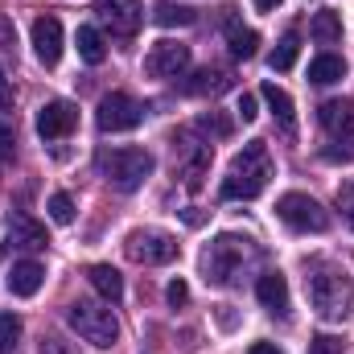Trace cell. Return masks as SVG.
<instances>
[{
	"label": "cell",
	"mask_w": 354,
	"mask_h": 354,
	"mask_svg": "<svg viewBox=\"0 0 354 354\" xmlns=\"http://www.w3.org/2000/svg\"><path fill=\"white\" fill-rule=\"evenodd\" d=\"M260 95H264V103L272 107V115H276L280 132H284V136H297V115H292V99H288V91L276 87V83H264Z\"/></svg>",
	"instance_id": "17"
},
{
	"label": "cell",
	"mask_w": 354,
	"mask_h": 354,
	"mask_svg": "<svg viewBox=\"0 0 354 354\" xmlns=\"http://www.w3.org/2000/svg\"><path fill=\"white\" fill-rule=\"evenodd\" d=\"M17 46V25L8 12H0V50H12Z\"/></svg>",
	"instance_id": "33"
},
{
	"label": "cell",
	"mask_w": 354,
	"mask_h": 354,
	"mask_svg": "<svg viewBox=\"0 0 354 354\" xmlns=\"http://www.w3.org/2000/svg\"><path fill=\"white\" fill-rule=\"evenodd\" d=\"M252 4H256V8H260V12H272V8H276V4H280V0H252Z\"/></svg>",
	"instance_id": "36"
},
{
	"label": "cell",
	"mask_w": 354,
	"mask_h": 354,
	"mask_svg": "<svg viewBox=\"0 0 354 354\" xmlns=\"http://www.w3.org/2000/svg\"><path fill=\"white\" fill-rule=\"evenodd\" d=\"M99 174L107 177L115 189H124V194H132V189H140L149 177H153V153H145V149H103L99 153Z\"/></svg>",
	"instance_id": "4"
},
{
	"label": "cell",
	"mask_w": 354,
	"mask_h": 354,
	"mask_svg": "<svg viewBox=\"0 0 354 354\" xmlns=\"http://www.w3.org/2000/svg\"><path fill=\"white\" fill-rule=\"evenodd\" d=\"M194 79H198V83H185L189 95H218V91L231 87V79H227L223 71H210V66H206V71H198Z\"/></svg>",
	"instance_id": "26"
},
{
	"label": "cell",
	"mask_w": 354,
	"mask_h": 354,
	"mask_svg": "<svg viewBox=\"0 0 354 354\" xmlns=\"http://www.w3.org/2000/svg\"><path fill=\"white\" fill-rule=\"evenodd\" d=\"M8 243L21 248V252H41V248L50 243V235H46V227H41L33 214L12 210V214H8Z\"/></svg>",
	"instance_id": "15"
},
{
	"label": "cell",
	"mask_w": 354,
	"mask_h": 354,
	"mask_svg": "<svg viewBox=\"0 0 354 354\" xmlns=\"http://www.w3.org/2000/svg\"><path fill=\"white\" fill-rule=\"evenodd\" d=\"M276 218L288 227V231H297V235H322L326 227H330V210L317 202V198H309V194H280V202H276Z\"/></svg>",
	"instance_id": "7"
},
{
	"label": "cell",
	"mask_w": 354,
	"mask_h": 354,
	"mask_svg": "<svg viewBox=\"0 0 354 354\" xmlns=\"http://www.w3.org/2000/svg\"><path fill=\"white\" fill-rule=\"evenodd\" d=\"M95 17L111 37H136V29L145 21V8H140V0H99Z\"/></svg>",
	"instance_id": "10"
},
{
	"label": "cell",
	"mask_w": 354,
	"mask_h": 354,
	"mask_svg": "<svg viewBox=\"0 0 354 354\" xmlns=\"http://www.w3.org/2000/svg\"><path fill=\"white\" fill-rule=\"evenodd\" d=\"M128 256L136 260V264H149V268H157V264H174L177 260V239L169 235V231H132L128 235Z\"/></svg>",
	"instance_id": "9"
},
{
	"label": "cell",
	"mask_w": 354,
	"mask_h": 354,
	"mask_svg": "<svg viewBox=\"0 0 354 354\" xmlns=\"http://www.w3.org/2000/svg\"><path fill=\"white\" fill-rule=\"evenodd\" d=\"M342 338H334V334H317L313 342H309V354H342Z\"/></svg>",
	"instance_id": "30"
},
{
	"label": "cell",
	"mask_w": 354,
	"mask_h": 354,
	"mask_svg": "<svg viewBox=\"0 0 354 354\" xmlns=\"http://www.w3.org/2000/svg\"><path fill=\"white\" fill-rule=\"evenodd\" d=\"M268 181H272V153H268L264 140H248L239 153H235V161H231V169L223 177V198H231V202H252V198H260L268 189Z\"/></svg>",
	"instance_id": "2"
},
{
	"label": "cell",
	"mask_w": 354,
	"mask_h": 354,
	"mask_svg": "<svg viewBox=\"0 0 354 354\" xmlns=\"http://www.w3.org/2000/svg\"><path fill=\"white\" fill-rule=\"evenodd\" d=\"M309 301H313L317 317H326V322H346V313H351V305H354L351 276L338 272V268L313 272V276H309Z\"/></svg>",
	"instance_id": "3"
},
{
	"label": "cell",
	"mask_w": 354,
	"mask_h": 354,
	"mask_svg": "<svg viewBox=\"0 0 354 354\" xmlns=\"http://www.w3.org/2000/svg\"><path fill=\"white\" fill-rule=\"evenodd\" d=\"M338 79H346V62H342L338 54H317V58L309 62V83L330 87V83H338Z\"/></svg>",
	"instance_id": "22"
},
{
	"label": "cell",
	"mask_w": 354,
	"mask_h": 354,
	"mask_svg": "<svg viewBox=\"0 0 354 354\" xmlns=\"http://www.w3.org/2000/svg\"><path fill=\"white\" fill-rule=\"evenodd\" d=\"M227 41H231L235 58H256V50H260V33L248 29V25H239L235 17H227Z\"/></svg>",
	"instance_id": "21"
},
{
	"label": "cell",
	"mask_w": 354,
	"mask_h": 354,
	"mask_svg": "<svg viewBox=\"0 0 354 354\" xmlns=\"http://www.w3.org/2000/svg\"><path fill=\"white\" fill-rule=\"evenodd\" d=\"M153 21L161 29H185V25L198 21V12L185 8V4H174V0H161V4H153Z\"/></svg>",
	"instance_id": "23"
},
{
	"label": "cell",
	"mask_w": 354,
	"mask_h": 354,
	"mask_svg": "<svg viewBox=\"0 0 354 354\" xmlns=\"http://www.w3.org/2000/svg\"><path fill=\"white\" fill-rule=\"evenodd\" d=\"M33 54L41 66H58V58H62V21L58 17L33 21Z\"/></svg>",
	"instance_id": "14"
},
{
	"label": "cell",
	"mask_w": 354,
	"mask_h": 354,
	"mask_svg": "<svg viewBox=\"0 0 354 354\" xmlns=\"http://www.w3.org/2000/svg\"><path fill=\"white\" fill-rule=\"evenodd\" d=\"M75 124H79V107L71 99H50L37 111V136L41 140H62V136L75 132Z\"/></svg>",
	"instance_id": "12"
},
{
	"label": "cell",
	"mask_w": 354,
	"mask_h": 354,
	"mask_svg": "<svg viewBox=\"0 0 354 354\" xmlns=\"http://www.w3.org/2000/svg\"><path fill=\"white\" fill-rule=\"evenodd\" d=\"M41 280H46V268L37 264V260H21L8 272V292L12 297H33L41 288Z\"/></svg>",
	"instance_id": "18"
},
{
	"label": "cell",
	"mask_w": 354,
	"mask_h": 354,
	"mask_svg": "<svg viewBox=\"0 0 354 354\" xmlns=\"http://www.w3.org/2000/svg\"><path fill=\"white\" fill-rule=\"evenodd\" d=\"M309 33H313L317 46H338V41H342V17H338L334 8H322V12H313Z\"/></svg>",
	"instance_id": "20"
},
{
	"label": "cell",
	"mask_w": 354,
	"mask_h": 354,
	"mask_svg": "<svg viewBox=\"0 0 354 354\" xmlns=\"http://www.w3.org/2000/svg\"><path fill=\"white\" fill-rule=\"evenodd\" d=\"M338 210H342V218L351 223V231H354V181L338 185Z\"/></svg>",
	"instance_id": "29"
},
{
	"label": "cell",
	"mask_w": 354,
	"mask_h": 354,
	"mask_svg": "<svg viewBox=\"0 0 354 354\" xmlns=\"http://www.w3.org/2000/svg\"><path fill=\"white\" fill-rule=\"evenodd\" d=\"M17 346H21V317L0 313V354H17Z\"/></svg>",
	"instance_id": "27"
},
{
	"label": "cell",
	"mask_w": 354,
	"mask_h": 354,
	"mask_svg": "<svg viewBox=\"0 0 354 354\" xmlns=\"http://www.w3.org/2000/svg\"><path fill=\"white\" fill-rule=\"evenodd\" d=\"M140 120H145V103L132 99L128 91H111L99 99V111H95L99 132H132L140 128Z\"/></svg>",
	"instance_id": "8"
},
{
	"label": "cell",
	"mask_w": 354,
	"mask_h": 354,
	"mask_svg": "<svg viewBox=\"0 0 354 354\" xmlns=\"http://www.w3.org/2000/svg\"><path fill=\"white\" fill-rule=\"evenodd\" d=\"M189 301V288H185V280H174L169 284V305H185Z\"/></svg>",
	"instance_id": "34"
},
{
	"label": "cell",
	"mask_w": 354,
	"mask_h": 354,
	"mask_svg": "<svg viewBox=\"0 0 354 354\" xmlns=\"http://www.w3.org/2000/svg\"><path fill=\"white\" fill-rule=\"evenodd\" d=\"M248 354H284V351H280L276 342H256V346H252Z\"/></svg>",
	"instance_id": "35"
},
{
	"label": "cell",
	"mask_w": 354,
	"mask_h": 354,
	"mask_svg": "<svg viewBox=\"0 0 354 354\" xmlns=\"http://www.w3.org/2000/svg\"><path fill=\"white\" fill-rule=\"evenodd\" d=\"M79 58L87 62V66H99L103 58H107V46H103V33L95 29V25H79Z\"/></svg>",
	"instance_id": "24"
},
{
	"label": "cell",
	"mask_w": 354,
	"mask_h": 354,
	"mask_svg": "<svg viewBox=\"0 0 354 354\" xmlns=\"http://www.w3.org/2000/svg\"><path fill=\"white\" fill-rule=\"evenodd\" d=\"M87 280H91V288H95L107 305H115V301L124 297V276H120L111 264H91L87 268Z\"/></svg>",
	"instance_id": "19"
},
{
	"label": "cell",
	"mask_w": 354,
	"mask_h": 354,
	"mask_svg": "<svg viewBox=\"0 0 354 354\" xmlns=\"http://www.w3.org/2000/svg\"><path fill=\"white\" fill-rule=\"evenodd\" d=\"M235 115H239L243 124H252V120L260 115V107H256V95H239V103H235Z\"/></svg>",
	"instance_id": "31"
},
{
	"label": "cell",
	"mask_w": 354,
	"mask_h": 354,
	"mask_svg": "<svg viewBox=\"0 0 354 354\" xmlns=\"http://www.w3.org/2000/svg\"><path fill=\"white\" fill-rule=\"evenodd\" d=\"M210 153H214V145H206V140H189V132L177 140L181 177H185V185H189V189H198V185H202V174L210 169Z\"/></svg>",
	"instance_id": "13"
},
{
	"label": "cell",
	"mask_w": 354,
	"mask_h": 354,
	"mask_svg": "<svg viewBox=\"0 0 354 354\" xmlns=\"http://www.w3.org/2000/svg\"><path fill=\"white\" fill-rule=\"evenodd\" d=\"M297 54H301V37H297V33H284V37H280V46L268 54V66H272V71H292Z\"/></svg>",
	"instance_id": "25"
},
{
	"label": "cell",
	"mask_w": 354,
	"mask_h": 354,
	"mask_svg": "<svg viewBox=\"0 0 354 354\" xmlns=\"http://www.w3.org/2000/svg\"><path fill=\"white\" fill-rule=\"evenodd\" d=\"M66 322H71V330H75L83 342L99 346V351H107V346L120 342V322H115V313H111L107 305H99V301H75V305L66 309Z\"/></svg>",
	"instance_id": "5"
},
{
	"label": "cell",
	"mask_w": 354,
	"mask_h": 354,
	"mask_svg": "<svg viewBox=\"0 0 354 354\" xmlns=\"http://www.w3.org/2000/svg\"><path fill=\"white\" fill-rule=\"evenodd\" d=\"M185 71H189V46H181V41H157L145 58L149 79H181Z\"/></svg>",
	"instance_id": "11"
},
{
	"label": "cell",
	"mask_w": 354,
	"mask_h": 354,
	"mask_svg": "<svg viewBox=\"0 0 354 354\" xmlns=\"http://www.w3.org/2000/svg\"><path fill=\"white\" fill-rule=\"evenodd\" d=\"M317 124L326 136L342 140V149H326V161H354V99H326L317 107Z\"/></svg>",
	"instance_id": "6"
},
{
	"label": "cell",
	"mask_w": 354,
	"mask_h": 354,
	"mask_svg": "<svg viewBox=\"0 0 354 354\" xmlns=\"http://www.w3.org/2000/svg\"><path fill=\"white\" fill-rule=\"evenodd\" d=\"M12 103V95H8V87H4V79H0V107H8Z\"/></svg>",
	"instance_id": "37"
},
{
	"label": "cell",
	"mask_w": 354,
	"mask_h": 354,
	"mask_svg": "<svg viewBox=\"0 0 354 354\" xmlns=\"http://www.w3.org/2000/svg\"><path fill=\"white\" fill-rule=\"evenodd\" d=\"M12 145H17L12 124H0V165H8V161H12Z\"/></svg>",
	"instance_id": "32"
},
{
	"label": "cell",
	"mask_w": 354,
	"mask_h": 354,
	"mask_svg": "<svg viewBox=\"0 0 354 354\" xmlns=\"http://www.w3.org/2000/svg\"><path fill=\"white\" fill-rule=\"evenodd\" d=\"M252 264H260V248L248 235H231L227 231V235L210 239V248L202 252V276H206V284H218V288L239 284V276Z\"/></svg>",
	"instance_id": "1"
},
{
	"label": "cell",
	"mask_w": 354,
	"mask_h": 354,
	"mask_svg": "<svg viewBox=\"0 0 354 354\" xmlns=\"http://www.w3.org/2000/svg\"><path fill=\"white\" fill-rule=\"evenodd\" d=\"M50 218H54L58 227H71V223H75V198H71V194H54V198H50Z\"/></svg>",
	"instance_id": "28"
},
{
	"label": "cell",
	"mask_w": 354,
	"mask_h": 354,
	"mask_svg": "<svg viewBox=\"0 0 354 354\" xmlns=\"http://www.w3.org/2000/svg\"><path fill=\"white\" fill-rule=\"evenodd\" d=\"M256 297L272 317H288V280L280 272H264L256 280Z\"/></svg>",
	"instance_id": "16"
}]
</instances>
